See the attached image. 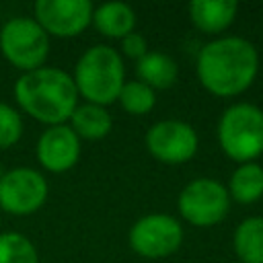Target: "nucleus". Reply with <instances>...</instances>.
I'll return each mask as SVG.
<instances>
[{
  "label": "nucleus",
  "instance_id": "nucleus-1",
  "mask_svg": "<svg viewBox=\"0 0 263 263\" xmlns=\"http://www.w3.org/2000/svg\"><path fill=\"white\" fill-rule=\"evenodd\" d=\"M259 70V55L242 37H220L197 53V78L216 97H234L247 90Z\"/></svg>",
  "mask_w": 263,
  "mask_h": 263
},
{
  "label": "nucleus",
  "instance_id": "nucleus-2",
  "mask_svg": "<svg viewBox=\"0 0 263 263\" xmlns=\"http://www.w3.org/2000/svg\"><path fill=\"white\" fill-rule=\"evenodd\" d=\"M14 97L21 109L47 125H62L78 107L74 78L60 68H37L18 76Z\"/></svg>",
  "mask_w": 263,
  "mask_h": 263
},
{
  "label": "nucleus",
  "instance_id": "nucleus-3",
  "mask_svg": "<svg viewBox=\"0 0 263 263\" xmlns=\"http://www.w3.org/2000/svg\"><path fill=\"white\" fill-rule=\"evenodd\" d=\"M123 74L125 70L117 49L109 45H92L80 55L72 78L78 95H82L86 103L107 107L117 101L125 82Z\"/></svg>",
  "mask_w": 263,
  "mask_h": 263
},
{
  "label": "nucleus",
  "instance_id": "nucleus-4",
  "mask_svg": "<svg viewBox=\"0 0 263 263\" xmlns=\"http://www.w3.org/2000/svg\"><path fill=\"white\" fill-rule=\"evenodd\" d=\"M218 142L236 162H253L263 154V111L251 103L230 105L218 123Z\"/></svg>",
  "mask_w": 263,
  "mask_h": 263
},
{
  "label": "nucleus",
  "instance_id": "nucleus-5",
  "mask_svg": "<svg viewBox=\"0 0 263 263\" xmlns=\"http://www.w3.org/2000/svg\"><path fill=\"white\" fill-rule=\"evenodd\" d=\"M2 55L18 70L31 72L43 66L49 53V35L31 16H16L0 31Z\"/></svg>",
  "mask_w": 263,
  "mask_h": 263
},
{
  "label": "nucleus",
  "instance_id": "nucleus-6",
  "mask_svg": "<svg viewBox=\"0 0 263 263\" xmlns=\"http://www.w3.org/2000/svg\"><path fill=\"white\" fill-rule=\"evenodd\" d=\"M179 212L193 226H214L222 222L230 208L228 189L216 179H195L179 193Z\"/></svg>",
  "mask_w": 263,
  "mask_h": 263
},
{
  "label": "nucleus",
  "instance_id": "nucleus-7",
  "mask_svg": "<svg viewBox=\"0 0 263 263\" xmlns=\"http://www.w3.org/2000/svg\"><path fill=\"white\" fill-rule=\"evenodd\" d=\"M181 242L183 228L168 214H146L129 228V247L148 259L168 257Z\"/></svg>",
  "mask_w": 263,
  "mask_h": 263
},
{
  "label": "nucleus",
  "instance_id": "nucleus-8",
  "mask_svg": "<svg viewBox=\"0 0 263 263\" xmlns=\"http://www.w3.org/2000/svg\"><path fill=\"white\" fill-rule=\"evenodd\" d=\"M47 199L45 177L27 166L10 168L0 177V208L14 216L37 212Z\"/></svg>",
  "mask_w": 263,
  "mask_h": 263
},
{
  "label": "nucleus",
  "instance_id": "nucleus-9",
  "mask_svg": "<svg viewBox=\"0 0 263 263\" xmlns=\"http://www.w3.org/2000/svg\"><path fill=\"white\" fill-rule=\"evenodd\" d=\"M197 134L195 129L179 119H162L154 123L146 134L148 152L166 164H181L193 158L197 152Z\"/></svg>",
  "mask_w": 263,
  "mask_h": 263
},
{
  "label": "nucleus",
  "instance_id": "nucleus-10",
  "mask_svg": "<svg viewBox=\"0 0 263 263\" xmlns=\"http://www.w3.org/2000/svg\"><path fill=\"white\" fill-rule=\"evenodd\" d=\"M35 21L47 35L76 37L92 21V4L88 0H37L33 6Z\"/></svg>",
  "mask_w": 263,
  "mask_h": 263
},
{
  "label": "nucleus",
  "instance_id": "nucleus-11",
  "mask_svg": "<svg viewBox=\"0 0 263 263\" xmlns=\"http://www.w3.org/2000/svg\"><path fill=\"white\" fill-rule=\"evenodd\" d=\"M80 156V138L66 123L49 125L37 140V160L51 173L70 171Z\"/></svg>",
  "mask_w": 263,
  "mask_h": 263
},
{
  "label": "nucleus",
  "instance_id": "nucleus-12",
  "mask_svg": "<svg viewBox=\"0 0 263 263\" xmlns=\"http://www.w3.org/2000/svg\"><path fill=\"white\" fill-rule=\"evenodd\" d=\"M238 4L234 0H193L189 14L193 25L203 33H222L236 16Z\"/></svg>",
  "mask_w": 263,
  "mask_h": 263
},
{
  "label": "nucleus",
  "instance_id": "nucleus-13",
  "mask_svg": "<svg viewBox=\"0 0 263 263\" xmlns=\"http://www.w3.org/2000/svg\"><path fill=\"white\" fill-rule=\"evenodd\" d=\"M92 23L105 37L123 39L125 35L134 33L136 12L125 2H105L99 8H95Z\"/></svg>",
  "mask_w": 263,
  "mask_h": 263
},
{
  "label": "nucleus",
  "instance_id": "nucleus-14",
  "mask_svg": "<svg viewBox=\"0 0 263 263\" xmlns=\"http://www.w3.org/2000/svg\"><path fill=\"white\" fill-rule=\"evenodd\" d=\"M136 74L140 76V82L148 84L150 88H168L175 84L179 68L171 55L162 51H148L138 60Z\"/></svg>",
  "mask_w": 263,
  "mask_h": 263
},
{
  "label": "nucleus",
  "instance_id": "nucleus-15",
  "mask_svg": "<svg viewBox=\"0 0 263 263\" xmlns=\"http://www.w3.org/2000/svg\"><path fill=\"white\" fill-rule=\"evenodd\" d=\"M70 123L74 134L84 140H101L111 132V115L105 107L95 103L78 105L70 115Z\"/></svg>",
  "mask_w": 263,
  "mask_h": 263
},
{
  "label": "nucleus",
  "instance_id": "nucleus-16",
  "mask_svg": "<svg viewBox=\"0 0 263 263\" xmlns=\"http://www.w3.org/2000/svg\"><path fill=\"white\" fill-rule=\"evenodd\" d=\"M228 195L238 203H255L263 197V168L255 162L238 164L230 175Z\"/></svg>",
  "mask_w": 263,
  "mask_h": 263
},
{
  "label": "nucleus",
  "instance_id": "nucleus-17",
  "mask_svg": "<svg viewBox=\"0 0 263 263\" xmlns=\"http://www.w3.org/2000/svg\"><path fill=\"white\" fill-rule=\"evenodd\" d=\"M232 245L242 263H263V218L242 220L234 230Z\"/></svg>",
  "mask_w": 263,
  "mask_h": 263
},
{
  "label": "nucleus",
  "instance_id": "nucleus-18",
  "mask_svg": "<svg viewBox=\"0 0 263 263\" xmlns=\"http://www.w3.org/2000/svg\"><path fill=\"white\" fill-rule=\"evenodd\" d=\"M117 101L127 113L144 115L154 109L156 95H154V88H150L148 84H144L140 80H129V82H123Z\"/></svg>",
  "mask_w": 263,
  "mask_h": 263
},
{
  "label": "nucleus",
  "instance_id": "nucleus-19",
  "mask_svg": "<svg viewBox=\"0 0 263 263\" xmlns=\"http://www.w3.org/2000/svg\"><path fill=\"white\" fill-rule=\"evenodd\" d=\"M0 263H39L33 242L18 232L0 234Z\"/></svg>",
  "mask_w": 263,
  "mask_h": 263
},
{
  "label": "nucleus",
  "instance_id": "nucleus-20",
  "mask_svg": "<svg viewBox=\"0 0 263 263\" xmlns=\"http://www.w3.org/2000/svg\"><path fill=\"white\" fill-rule=\"evenodd\" d=\"M23 134V119L16 109L0 103V148H10Z\"/></svg>",
  "mask_w": 263,
  "mask_h": 263
},
{
  "label": "nucleus",
  "instance_id": "nucleus-21",
  "mask_svg": "<svg viewBox=\"0 0 263 263\" xmlns=\"http://www.w3.org/2000/svg\"><path fill=\"white\" fill-rule=\"evenodd\" d=\"M121 49L127 58H134V60H140L148 53V43L146 39L140 35V33H129L121 39Z\"/></svg>",
  "mask_w": 263,
  "mask_h": 263
}]
</instances>
